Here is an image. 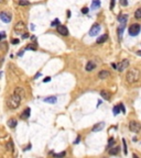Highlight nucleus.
<instances>
[{"label": "nucleus", "instance_id": "18", "mask_svg": "<svg viewBox=\"0 0 141 158\" xmlns=\"http://www.w3.org/2000/svg\"><path fill=\"white\" fill-rule=\"evenodd\" d=\"M44 102L46 103H55L56 102V97H47L44 99Z\"/></svg>", "mask_w": 141, "mask_h": 158}, {"label": "nucleus", "instance_id": "44", "mask_svg": "<svg viewBox=\"0 0 141 158\" xmlns=\"http://www.w3.org/2000/svg\"><path fill=\"white\" fill-rule=\"evenodd\" d=\"M137 54H138L139 56H141V51H138V52H137Z\"/></svg>", "mask_w": 141, "mask_h": 158}, {"label": "nucleus", "instance_id": "38", "mask_svg": "<svg viewBox=\"0 0 141 158\" xmlns=\"http://www.w3.org/2000/svg\"><path fill=\"white\" fill-rule=\"evenodd\" d=\"M82 12H83V13H87V12H88V8H83Z\"/></svg>", "mask_w": 141, "mask_h": 158}, {"label": "nucleus", "instance_id": "21", "mask_svg": "<svg viewBox=\"0 0 141 158\" xmlns=\"http://www.w3.org/2000/svg\"><path fill=\"white\" fill-rule=\"evenodd\" d=\"M127 18H128V16H127V14H123V16L119 17L118 20L121 22V24H126V22H127Z\"/></svg>", "mask_w": 141, "mask_h": 158}, {"label": "nucleus", "instance_id": "41", "mask_svg": "<svg viewBox=\"0 0 141 158\" xmlns=\"http://www.w3.org/2000/svg\"><path fill=\"white\" fill-rule=\"evenodd\" d=\"M5 37H6V33H5V32H1V39H5Z\"/></svg>", "mask_w": 141, "mask_h": 158}, {"label": "nucleus", "instance_id": "27", "mask_svg": "<svg viewBox=\"0 0 141 158\" xmlns=\"http://www.w3.org/2000/svg\"><path fill=\"white\" fill-rule=\"evenodd\" d=\"M29 3L30 2L28 0H20V1H19V6H28Z\"/></svg>", "mask_w": 141, "mask_h": 158}, {"label": "nucleus", "instance_id": "35", "mask_svg": "<svg viewBox=\"0 0 141 158\" xmlns=\"http://www.w3.org/2000/svg\"><path fill=\"white\" fill-rule=\"evenodd\" d=\"M114 142H115V140H114V138H110V140H109V143H108V147H110V146H111L112 145V144H114Z\"/></svg>", "mask_w": 141, "mask_h": 158}, {"label": "nucleus", "instance_id": "25", "mask_svg": "<svg viewBox=\"0 0 141 158\" xmlns=\"http://www.w3.org/2000/svg\"><path fill=\"white\" fill-rule=\"evenodd\" d=\"M120 106L119 105H117V106H115V108H114V109H112V113L115 114V115H117L118 113H119V112H120Z\"/></svg>", "mask_w": 141, "mask_h": 158}, {"label": "nucleus", "instance_id": "12", "mask_svg": "<svg viewBox=\"0 0 141 158\" xmlns=\"http://www.w3.org/2000/svg\"><path fill=\"white\" fill-rule=\"evenodd\" d=\"M104 126H105V124L103 123V122H100V123H98V124H96L94 127H93V132H99V131H102L103 129H104Z\"/></svg>", "mask_w": 141, "mask_h": 158}, {"label": "nucleus", "instance_id": "16", "mask_svg": "<svg viewBox=\"0 0 141 158\" xmlns=\"http://www.w3.org/2000/svg\"><path fill=\"white\" fill-rule=\"evenodd\" d=\"M123 30H125V24H120L119 25V28H118V37H119V40H121V36H122L123 34Z\"/></svg>", "mask_w": 141, "mask_h": 158}, {"label": "nucleus", "instance_id": "26", "mask_svg": "<svg viewBox=\"0 0 141 158\" xmlns=\"http://www.w3.org/2000/svg\"><path fill=\"white\" fill-rule=\"evenodd\" d=\"M135 17H136L137 19H141V8L137 9L136 12H135Z\"/></svg>", "mask_w": 141, "mask_h": 158}, {"label": "nucleus", "instance_id": "10", "mask_svg": "<svg viewBox=\"0 0 141 158\" xmlns=\"http://www.w3.org/2000/svg\"><path fill=\"white\" fill-rule=\"evenodd\" d=\"M129 66V60L128 59H125L122 60V62L120 63V65H119V67H118V69H119V71H122V70H125L126 68Z\"/></svg>", "mask_w": 141, "mask_h": 158}, {"label": "nucleus", "instance_id": "40", "mask_svg": "<svg viewBox=\"0 0 141 158\" xmlns=\"http://www.w3.org/2000/svg\"><path fill=\"white\" fill-rule=\"evenodd\" d=\"M22 37H23V39H28V37H29V34H28V33H24L23 35H22Z\"/></svg>", "mask_w": 141, "mask_h": 158}, {"label": "nucleus", "instance_id": "23", "mask_svg": "<svg viewBox=\"0 0 141 158\" xmlns=\"http://www.w3.org/2000/svg\"><path fill=\"white\" fill-rule=\"evenodd\" d=\"M118 152H119V147H114L109 150V154L110 155H117Z\"/></svg>", "mask_w": 141, "mask_h": 158}, {"label": "nucleus", "instance_id": "17", "mask_svg": "<svg viewBox=\"0 0 141 158\" xmlns=\"http://www.w3.org/2000/svg\"><path fill=\"white\" fill-rule=\"evenodd\" d=\"M30 112H31V110H30V108H26V110L23 111V113H22V115H21V117L22 119H28V117H30Z\"/></svg>", "mask_w": 141, "mask_h": 158}, {"label": "nucleus", "instance_id": "32", "mask_svg": "<svg viewBox=\"0 0 141 158\" xmlns=\"http://www.w3.org/2000/svg\"><path fill=\"white\" fill-rule=\"evenodd\" d=\"M54 156H56V157H63V156H65V152L60 153V154H54Z\"/></svg>", "mask_w": 141, "mask_h": 158}, {"label": "nucleus", "instance_id": "14", "mask_svg": "<svg viewBox=\"0 0 141 158\" xmlns=\"http://www.w3.org/2000/svg\"><path fill=\"white\" fill-rule=\"evenodd\" d=\"M107 35L106 34H104V35H100L98 39H97V44H103V43H105V42L107 41Z\"/></svg>", "mask_w": 141, "mask_h": 158}, {"label": "nucleus", "instance_id": "36", "mask_svg": "<svg viewBox=\"0 0 141 158\" xmlns=\"http://www.w3.org/2000/svg\"><path fill=\"white\" fill-rule=\"evenodd\" d=\"M50 80H51V78H50V77H45L44 79H43V82H49Z\"/></svg>", "mask_w": 141, "mask_h": 158}, {"label": "nucleus", "instance_id": "7", "mask_svg": "<svg viewBox=\"0 0 141 158\" xmlns=\"http://www.w3.org/2000/svg\"><path fill=\"white\" fill-rule=\"evenodd\" d=\"M56 28H58V32L61 34V35H64V36H67L68 35V30L65 25H61L60 24V25H58Z\"/></svg>", "mask_w": 141, "mask_h": 158}, {"label": "nucleus", "instance_id": "28", "mask_svg": "<svg viewBox=\"0 0 141 158\" xmlns=\"http://www.w3.org/2000/svg\"><path fill=\"white\" fill-rule=\"evenodd\" d=\"M26 49H32V51H35V49H37V45H35V44H31V45H29V46H26Z\"/></svg>", "mask_w": 141, "mask_h": 158}, {"label": "nucleus", "instance_id": "29", "mask_svg": "<svg viewBox=\"0 0 141 158\" xmlns=\"http://www.w3.org/2000/svg\"><path fill=\"white\" fill-rule=\"evenodd\" d=\"M58 25H60V21H58V19L54 20L52 23H51V26H58Z\"/></svg>", "mask_w": 141, "mask_h": 158}, {"label": "nucleus", "instance_id": "4", "mask_svg": "<svg viewBox=\"0 0 141 158\" xmlns=\"http://www.w3.org/2000/svg\"><path fill=\"white\" fill-rule=\"evenodd\" d=\"M129 129H130V131L137 133L141 130V125H140V123H138V122H136V121H131L130 123H129Z\"/></svg>", "mask_w": 141, "mask_h": 158}, {"label": "nucleus", "instance_id": "5", "mask_svg": "<svg viewBox=\"0 0 141 158\" xmlns=\"http://www.w3.org/2000/svg\"><path fill=\"white\" fill-rule=\"evenodd\" d=\"M99 32H100V25L95 23L94 25L90 28V30H89V35H90V36H96Z\"/></svg>", "mask_w": 141, "mask_h": 158}, {"label": "nucleus", "instance_id": "3", "mask_svg": "<svg viewBox=\"0 0 141 158\" xmlns=\"http://www.w3.org/2000/svg\"><path fill=\"white\" fill-rule=\"evenodd\" d=\"M141 30V26L139 24H132V25L129 28V34H130L131 36H136L138 35L139 32Z\"/></svg>", "mask_w": 141, "mask_h": 158}, {"label": "nucleus", "instance_id": "45", "mask_svg": "<svg viewBox=\"0 0 141 158\" xmlns=\"http://www.w3.org/2000/svg\"><path fill=\"white\" fill-rule=\"evenodd\" d=\"M67 17H68V18L70 17V11H67Z\"/></svg>", "mask_w": 141, "mask_h": 158}, {"label": "nucleus", "instance_id": "20", "mask_svg": "<svg viewBox=\"0 0 141 158\" xmlns=\"http://www.w3.org/2000/svg\"><path fill=\"white\" fill-rule=\"evenodd\" d=\"M8 125H9V127H11V129L16 127V125H17V120H16V119H10V120L8 121Z\"/></svg>", "mask_w": 141, "mask_h": 158}, {"label": "nucleus", "instance_id": "1", "mask_svg": "<svg viewBox=\"0 0 141 158\" xmlns=\"http://www.w3.org/2000/svg\"><path fill=\"white\" fill-rule=\"evenodd\" d=\"M140 70L138 68H131L130 70H128V73L126 75V79L129 83H135L140 79Z\"/></svg>", "mask_w": 141, "mask_h": 158}, {"label": "nucleus", "instance_id": "19", "mask_svg": "<svg viewBox=\"0 0 141 158\" xmlns=\"http://www.w3.org/2000/svg\"><path fill=\"white\" fill-rule=\"evenodd\" d=\"M14 93H17V94H19V96H21V97H24V94H26L24 90L21 88V87H18V88H16V90H14Z\"/></svg>", "mask_w": 141, "mask_h": 158}, {"label": "nucleus", "instance_id": "34", "mask_svg": "<svg viewBox=\"0 0 141 158\" xmlns=\"http://www.w3.org/2000/svg\"><path fill=\"white\" fill-rule=\"evenodd\" d=\"M114 7H115V0H111V1H110V9H114Z\"/></svg>", "mask_w": 141, "mask_h": 158}, {"label": "nucleus", "instance_id": "30", "mask_svg": "<svg viewBox=\"0 0 141 158\" xmlns=\"http://www.w3.org/2000/svg\"><path fill=\"white\" fill-rule=\"evenodd\" d=\"M120 5L122 7H126V6H128V1L127 0H120Z\"/></svg>", "mask_w": 141, "mask_h": 158}, {"label": "nucleus", "instance_id": "42", "mask_svg": "<svg viewBox=\"0 0 141 158\" xmlns=\"http://www.w3.org/2000/svg\"><path fill=\"white\" fill-rule=\"evenodd\" d=\"M111 66H112V68H117V67H118L116 64H111Z\"/></svg>", "mask_w": 141, "mask_h": 158}, {"label": "nucleus", "instance_id": "11", "mask_svg": "<svg viewBox=\"0 0 141 158\" xmlns=\"http://www.w3.org/2000/svg\"><path fill=\"white\" fill-rule=\"evenodd\" d=\"M100 96L105 99V100H110V97H111V93L109 92L108 90H102L100 91Z\"/></svg>", "mask_w": 141, "mask_h": 158}, {"label": "nucleus", "instance_id": "37", "mask_svg": "<svg viewBox=\"0 0 141 158\" xmlns=\"http://www.w3.org/2000/svg\"><path fill=\"white\" fill-rule=\"evenodd\" d=\"M79 142H81V136H77V138H76V140L74 143H75V144H78Z\"/></svg>", "mask_w": 141, "mask_h": 158}, {"label": "nucleus", "instance_id": "33", "mask_svg": "<svg viewBox=\"0 0 141 158\" xmlns=\"http://www.w3.org/2000/svg\"><path fill=\"white\" fill-rule=\"evenodd\" d=\"M19 42H20V41H19L18 39H14V40H12V41H11V43L16 45V44H19Z\"/></svg>", "mask_w": 141, "mask_h": 158}, {"label": "nucleus", "instance_id": "31", "mask_svg": "<svg viewBox=\"0 0 141 158\" xmlns=\"http://www.w3.org/2000/svg\"><path fill=\"white\" fill-rule=\"evenodd\" d=\"M122 144H123V149H125V154H127L128 152H127V144H126V140H122Z\"/></svg>", "mask_w": 141, "mask_h": 158}, {"label": "nucleus", "instance_id": "9", "mask_svg": "<svg viewBox=\"0 0 141 158\" xmlns=\"http://www.w3.org/2000/svg\"><path fill=\"white\" fill-rule=\"evenodd\" d=\"M110 76V74H109V71L108 70H100L99 73H98V78L99 79H106V78H108Z\"/></svg>", "mask_w": 141, "mask_h": 158}, {"label": "nucleus", "instance_id": "6", "mask_svg": "<svg viewBox=\"0 0 141 158\" xmlns=\"http://www.w3.org/2000/svg\"><path fill=\"white\" fill-rule=\"evenodd\" d=\"M24 29H26V24H24V22H22V21H19V22H17V23L14 24V31L18 32V33H21Z\"/></svg>", "mask_w": 141, "mask_h": 158}, {"label": "nucleus", "instance_id": "2", "mask_svg": "<svg viewBox=\"0 0 141 158\" xmlns=\"http://www.w3.org/2000/svg\"><path fill=\"white\" fill-rule=\"evenodd\" d=\"M21 99H22V97L17 94V93L12 94V96L8 99V103H7L8 104V108L9 109H12V110L17 109L21 103Z\"/></svg>", "mask_w": 141, "mask_h": 158}, {"label": "nucleus", "instance_id": "13", "mask_svg": "<svg viewBox=\"0 0 141 158\" xmlns=\"http://www.w3.org/2000/svg\"><path fill=\"white\" fill-rule=\"evenodd\" d=\"M95 67H96V64H95L94 62H88L86 67H85V69H86L87 71H91L93 69H95Z\"/></svg>", "mask_w": 141, "mask_h": 158}, {"label": "nucleus", "instance_id": "8", "mask_svg": "<svg viewBox=\"0 0 141 158\" xmlns=\"http://www.w3.org/2000/svg\"><path fill=\"white\" fill-rule=\"evenodd\" d=\"M0 18H1V20H2L3 22H6V23H9L11 21V16L9 13H6V12L0 13Z\"/></svg>", "mask_w": 141, "mask_h": 158}, {"label": "nucleus", "instance_id": "15", "mask_svg": "<svg viewBox=\"0 0 141 158\" xmlns=\"http://www.w3.org/2000/svg\"><path fill=\"white\" fill-rule=\"evenodd\" d=\"M99 7H100V0H93V2H91V9L93 10H96Z\"/></svg>", "mask_w": 141, "mask_h": 158}, {"label": "nucleus", "instance_id": "39", "mask_svg": "<svg viewBox=\"0 0 141 158\" xmlns=\"http://www.w3.org/2000/svg\"><path fill=\"white\" fill-rule=\"evenodd\" d=\"M119 106H120V109H121V111H122V112L126 111V110H125V106H123V104H119Z\"/></svg>", "mask_w": 141, "mask_h": 158}, {"label": "nucleus", "instance_id": "43", "mask_svg": "<svg viewBox=\"0 0 141 158\" xmlns=\"http://www.w3.org/2000/svg\"><path fill=\"white\" fill-rule=\"evenodd\" d=\"M22 55H23V51H21V52L19 53V56H22Z\"/></svg>", "mask_w": 141, "mask_h": 158}, {"label": "nucleus", "instance_id": "24", "mask_svg": "<svg viewBox=\"0 0 141 158\" xmlns=\"http://www.w3.org/2000/svg\"><path fill=\"white\" fill-rule=\"evenodd\" d=\"M1 49H2L3 53H6L8 51V44H7L6 42H2V43H1Z\"/></svg>", "mask_w": 141, "mask_h": 158}, {"label": "nucleus", "instance_id": "22", "mask_svg": "<svg viewBox=\"0 0 141 158\" xmlns=\"http://www.w3.org/2000/svg\"><path fill=\"white\" fill-rule=\"evenodd\" d=\"M6 147H7V149H8V150H10V152H13V143L11 142V140H9V142L7 143Z\"/></svg>", "mask_w": 141, "mask_h": 158}]
</instances>
